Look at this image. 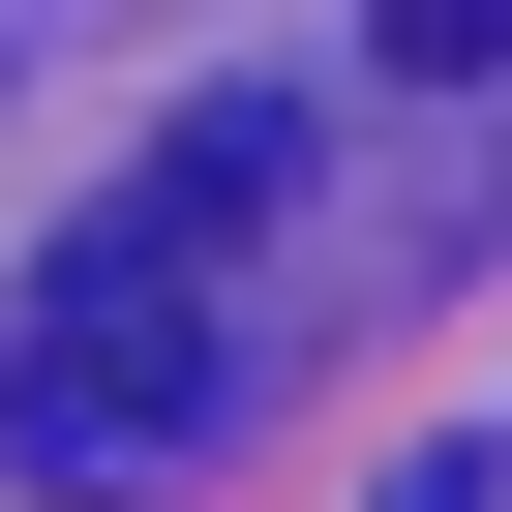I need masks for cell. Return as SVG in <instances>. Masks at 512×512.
<instances>
[{
	"instance_id": "cell-1",
	"label": "cell",
	"mask_w": 512,
	"mask_h": 512,
	"mask_svg": "<svg viewBox=\"0 0 512 512\" xmlns=\"http://www.w3.org/2000/svg\"><path fill=\"white\" fill-rule=\"evenodd\" d=\"M302 181V121L272 91H211L31 302H0V482H61V512H121L151 452H211V392H241V211Z\"/></svg>"
},
{
	"instance_id": "cell-2",
	"label": "cell",
	"mask_w": 512,
	"mask_h": 512,
	"mask_svg": "<svg viewBox=\"0 0 512 512\" xmlns=\"http://www.w3.org/2000/svg\"><path fill=\"white\" fill-rule=\"evenodd\" d=\"M362 31H392L422 91H482V61H512V0H362Z\"/></svg>"
},
{
	"instance_id": "cell-3",
	"label": "cell",
	"mask_w": 512,
	"mask_h": 512,
	"mask_svg": "<svg viewBox=\"0 0 512 512\" xmlns=\"http://www.w3.org/2000/svg\"><path fill=\"white\" fill-rule=\"evenodd\" d=\"M392 512H512V422H452V452H422V482H392Z\"/></svg>"
}]
</instances>
